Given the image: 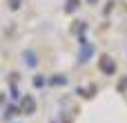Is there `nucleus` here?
<instances>
[{
	"mask_svg": "<svg viewBox=\"0 0 127 123\" xmlns=\"http://www.w3.org/2000/svg\"><path fill=\"white\" fill-rule=\"evenodd\" d=\"M100 63H103V67H105V72H109V74L114 72V65H112V61H109L107 56H103V58H100Z\"/></svg>",
	"mask_w": 127,
	"mask_h": 123,
	"instance_id": "f257e3e1",
	"label": "nucleus"
},
{
	"mask_svg": "<svg viewBox=\"0 0 127 123\" xmlns=\"http://www.w3.org/2000/svg\"><path fill=\"white\" fill-rule=\"evenodd\" d=\"M78 9V0H67V11H74Z\"/></svg>",
	"mask_w": 127,
	"mask_h": 123,
	"instance_id": "f03ea898",
	"label": "nucleus"
}]
</instances>
